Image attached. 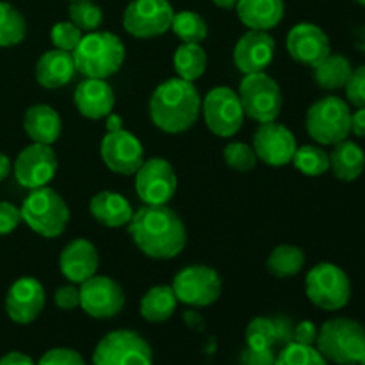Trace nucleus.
<instances>
[{
	"label": "nucleus",
	"instance_id": "nucleus-26",
	"mask_svg": "<svg viewBox=\"0 0 365 365\" xmlns=\"http://www.w3.org/2000/svg\"><path fill=\"white\" fill-rule=\"evenodd\" d=\"M235 13L250 31H271L284 20L285 4L284 0H239Z\"/></svg>",
	"mask_w": 365,
	"mask_h": 365
},
{
	"label": "nucleus",
	"instance_id": "nucleus-21",
	"mask_svg": "<svg viewBox=\"0 0 365 365\" xmlns=\"http://www.w3.org/2000/svg\"><path fill=\"white\" fill-rule=\"evenodd\" d=\"M100 266V255L96 246L84 237L68 242L59 255L61 274L70 284L81 285L95 277Z\"/></svg>",
	"mask_w": 365,
	"mask_h": 365
},
{
	"label": "nucleus",
	"instance_id": "nucleus-23",
	"mask_svg": "<svg viewBox=\"0 0 365 365\" xmlns=\"http://www.w3.org/2000/svg\"><path fill=\"white\" fill-rule=\"evenodd\" d=\"M77 73L71 52L52 48L43 53L34 68V77L41 88L57 89L66 86Z\"/></svg>",
	"mask_w": 365,
	"mask_h": 365
},
{
	"label": "nucleus",
	"instance_id": "nucleus-1",
	"mask_svg": "<svg viewBox=\"0 0 365 365\" xmlns=\"http://www.w3.org/2000/svg\"><path fill=\"white\" fill-rule=\"evenodd\" d=\"M127 228L139 252L150 259H175L187 245L184 221L168 205H143Z\"/></svg>",
	"mask_w": 365,
	"mask_h": 365
},
{
	"label": "nucleus",
	"instance_id": "nucleus-27",
	"mask_svg": "<svg viewBox=\"0 0 365 365\" xmlns=\"http://www.w3.org/2000/svg\"><path fill=\"white\" fill-rule=\"evenodd\" d=\"M330 170L341 182H355L365 170L364 148L355 141H344L334 145L330 153Z\"/></svg>",
	"mask_w": 365,
	"mask_h": 365
},
{
	"label": "nucleus",
	"instance_id": "nucleus-38",
	"mask_svg": "<svg viewBox=\"0 0 365 365\" xmlns=\"http://www.w3.org/2000/svg\"><path fill=\"white\" fill-rule=\"evenodd\" d=\"M223 157L225 163L228 164V168L239 173H248L257 168V153L253 150V146H250L248 143L241 141H232L228 143L223 148Z\"/></svg>",
	"mask_w": 365,
	"mask_h": 365
},
{
	"label": "nucleus",
	"instance_id": "nucleus-28",
	"mask_svg": "<svg viewBox=\"0 0 365 365\" xmlns=\"http://www.w3.org/2000/svg\"><path fill=\"white\" fill-rule=\"evenodd\" d=\"M178 299L171 285H153L145 292L139 303V314L145 321L153 324L164 323L175 314Z\"/></svg>",
	"mask_w": 365,
	"mask_h": 365
},
{
	"label": "nucleus",
	"instance_id": "nucleus-13",
	"mask_svg": "<svg viewBox=\"0 0 365 365\" xmlns=\"http://www.w3.org/2000/svg\"><path fill=\"white\" fill-rule=\"evenodd\" d=\"M134 175L135 192L145 205H168L177 192V173L163 157L145 160Z\"/></svg>",
	"mask_w": 365,
	"mask_h": 365
},
{
	"label": "nucleus",
	"instance_id": "nucleus-49",
	"mask_svg": "<svg viewBox=\"0 0 365 365\" xmlns=\"http://www.w3.org/2000/svg\"><path fill=\"white\" fill-rule=\"evenodd\" d=\"M184 319H185V324H187L191 330L202 331L203 327H205V323H203V317L200 316V314H196L195 310H189V312H185Z\"/></svg>",
	"mask_w": 365,
	"mask_h": 365
},
{
	"label": "nucleus",
	"instance_id": "nucleus-5",
	"mask_svg": "<svg viewBox=\"0 0 365 365\" xmlns=\"http://www.w3.org/2000/svg\"><path fill=\"white\" fill-rule=\"evenodd\" d=\"M316 348L331 364H359L365 351L364 324L349 317L327 321L317 331Z\"/></svg>",
	"mask_w": 365,
	"mask_h": 365
},
{
	"label": "nucleus",
	"instance_id": "nucleus-43",
	"mask_svg": "<svg viewBox=\"0 0 365 365\" xmlns=\"http://www.w3.org/2000/svg\"><path fill=\"white\" fill-rule=\"evenodd\" d=\"M21 223V212L11 202H0V235H7Z\"/></svg>",
	"mask_w": 365,
	"mask_h": 365
},
{
	"label": "nucleus",
	"instance_id": "nucleus-29",
	"mask_svg": "<svg viewBox=\"0 0 365 365\" xmlns=\"http://www.w3.org/2000/svg\"><path fill=\"white\" fill-rule=\"evenodd\" d=\"M312 70L314 81H316L319 88L335 91V89H342L348 84L353 66L348 57H344L342 53L330 52L323 61H319L316 66H312Z\"/></svg>",
	"mask_w": 365,
	"mask_h": 365
},
{
	"label": "nucleus",
	"instance_id": "nucleus-45",
	"mask_svg": "<svg viewBox=\"0 0 365 365\" xmlns=\"http://www.w3.org/2000/svg\"><path fill=\"white\" fill-rule=\"evenodd\" d=\"M317 327L312 321H302V323L294 324V341L298 344L305 346H316L317 341Z\"/></svg>",
	"mask_w": 365,
	"mask_h": 365
},
{
	"label": "nucleus",
	"instance_id": "nucleus-4",
	"mask_svg": "<svg viewBox=\"0 0 365 365\" xmlns=\"http://www.w3.org/2000/svg\"><path fill=\"white\" fill-rule=\"evenodd\" d=\"M21 221L45 239H56L70 223V207L52 187L31 189L20 207Z\"/></svg>",
	"mask_w": 365,
	"mask_h": 365
},
{
	"label": "nucleus",
	"instance_id": "nucleus-2",
	"mask_svg": "<svg viewBox=\"0 0 365 365\" xmlns=\"http://www.w3.org/2000/svg\"><path fill=\"white\" fill-rule=\"evenodd\" d=\"M150 120L166 134H182L198 121L202 113V96L195 82L184 78H168L160 82L150 96Z\"/></svg>",
	"mask_w": 365,
	"mask_h": 365
},
{
	"label": "nucleus",
	"instance_id": "nucleus-35",
	"mask_svg": "<svg viewBox=\"0 0 365 365\" xmlns=\"http://www.w3.org/2000/svg\"><path fill=\"white\" fill-rule=\"evenodd\" d=\"M277 344V324L274 317L259 316L246 327V346L253 349H273Z\"/></svg>",
	"mask_w": 365,
	"mask_h": 365
},
{
	"label": "nucleus",
	"instance_id": "nucleus-6",
	"mask_svg": "<svg viewBox=\"0 0 365 365\" xmlns=\"http://www.w3.org/2000/svg\"><path fill=\"white\" fill-rule=\"evenodd\" d=\"M305 127L319 145H337L351 134V109L339 96H323L307 110Z\"/></svg>",
	"mask_w": 365,
	"mask_h": 365
},
{
	"label": "nucleus",
	"instance_id": "nucleus-30",
	"mask_svg": "<svg viewBox=\"0 0 365 365\" xmlns=\"http://www.w3.org/2000/svg\"><path fill=\"white\" fill-rule=\"evenodd\" d=\"M173 66L178 78L195 82L205 73L207 53L200 43H182L173 56Z\"/></svg>",
	"mask_w": 365,
	"mask_h": 365
},
{
	"label": "nucleus",
	"instance_id": "nucleus-9",
	"mask_svg": "<svg viewBox=\"0 0 365 365\" xmlns=\"http://www.w3.org/2000/svg\"><path fill=\"white\" fill-rule=\"evenodd\" d=\"M93 365H153V353L134 330H114L96 344Z\"/></svg>",
	"mask_w": 365,
	"mask_h": 365
},
{
	"label": "nucleus",
	"instance_id": "nucleus-25",
	"mask_svg": "<svg viewBox=\"0 0 365 365\" xmlns=\"http://www.w3.org/2000/svg\"><path fill=\"white\" fill-rule=\"evenodd\" d=\"M89 214L106 228H121L130 223L134 216L130 202L120 192L100 191L89 202Z\"/></svg>",
	"mask_w": 365,
	"mask_h": 365
},
{
	"label": "nucleus",
	"instance_id": "nucleus-31",
	"mask_svg": "<svg viewBox=\"0 0 365 365\" xmlns=\"http://www.w3.org/2000/svg\"><path fill=\"white\" fill-rule=\"evenodd\" d=\"M303 266H305V253L294 245L277 246L266 260L267 271L277 278L296 277Z\"/></svg>",
	"mask_w": 365,
	"mask_h": 365
},
{
	"label": "nucleus",
	"instance_id": "nucleus-22",
	"mask_svg": "<svg viewBox=\"0 0 365 365\" xmlns=\"http://www.w3.org/2000/svg\"><path fill=\"white\" fill-rule=\"evenodd\" d=\"M73 102L78 113L88 120H102L114 109L116 96L103 78H84L75 88Z\"/></svg>",
	"mask_w": 365,
	"mask_h": 365
},
{
	"label": "nucleus",
	"instance_id": "nucleus-44",
	"mask_svg": "<svg viewBox=\"0 0 365 365\" xmlns=\"http://www.w3.org/2000/svg\"><path fill=\"white\" fill-rule=\"evenodd\" d=\"M277 355L273 349H253L246 346L245 351L241 353L239 365H274Z\"/></svg>",
	"mask_w": 365,
	"mask_h": 365
},
{
	"label": "nucleus",
	"instance_id": "nucleus-8",
	"mask_svg": "<svg viewBox=\"0 0 365 365\" xmlns=\"http://www.w3.org/2000/svg\"><path fill=\"white\" fill-rule=\"evenodd\" d=\"M237 95L245 109V116L257 123L277 121L284 107L280 86L266 71L245 75Z\"/></svg>",
	"mask_w": 365,
	"mask_h": 365
},
{
	"label": "nucleus",
	"instance_id": "nucleus-20",
	"mask_svg": "<svg viewBox=\"0 0 365 365\" xmlns=\"http://www.w3.org/2000/svg\"><path fill=\"white\" fill-rule=\"evenodd\" d=\"M277 43L269 31H248L234 46V64L241 73L266 71L274 57Z\"/></svg>",
	"mask_w": 365,
	"mask_h": 365
},
{
	"label": "nucleus",
	"instance_id": "nucleus-10",
	"mask_svg": "<svg viewBox=\"0 0 365 365\" xmlns=\"http://www.w3.org/2000/svg\"><path fill=\"white\" fill-rule=\"evenodd\" d=\"M202 114L207 128L217 138H234L245 123V109L237 91L227 86L210 89L202 100Z\"/></svg>",
	"mask_w": 365,
	"mask_h": 365
},
{
	"label": "nucleus",
	"instance_id": "nucleus-53",
	"mask_svg": "<svg viewBox=\"0 0 365 365\" xmlns=\"http://www.w3.org/2000/svg\"><path fill=\"white\" fill-rule=\"evenodd\" d=\"M359 365H365V351H364V355L360 356V360H359Z\"/></svg>",
	"mask_w": 365,
	"mask_h": 365
},
{
	"label": "nucleus",
	"instance_id": "nucleus-50",
	"mask_svg": "<svg viewBox=\"0 0 365 365\" xmlns=\"http://www.w3.org/2000/svg\"><path fill=\"white\" fill-rule=\"evenodd\" d=\"M106 128H107V132H116V130H121V128H123V118H121L120 114L110 113L109 116H107Z\"/></svg>",
	"mask_w": 365,
	"mask_h": 365
},
{
	"label": "nucleus",
	"instance_id": "nucleus-51",
	"mask_svg": "<svg viewBox=\"0 0 365 365\" xmlns=\"http://www.w3.org/2000/svg\"><path fill=\"white\" fill-rule=\"evenodd\" d=\"M11 170H13V164H11L9 157H7L6 153L0 152V182L6 180V178L9 177Z\"/></svg>",
	"mask_w": 365,
	"mask_h": 365
},
{
	"label": "nucleus",
	"instance_id": "nucleus-7",
	"mask_svg": "<svg viewBox=\"0 0 365 365\" xmlns=\"http://www.w3.org/2000/svg\"><path fill=\"white\" fill-rule=\"evenodd\" d=\"M305 292L317 309L335 312L344 309L351 299V282L342 267L321 262L307 273Z\"/></svg>",
	"mask_w": 365,
	"mask_h": 365
},
{
	"label": "nucleus",
	"instance_id": "nucleus-11",
	"mask_svg": "<svg viewBox=\"0 0 365 365\" xmlns=\"http://www.w3.org/2000/svg\"><path fill=\"white\" fill-rule=\"evenodd\" d=\"M178 303L187 307H209L220 299L223 291V280L214 267L195 264L178 271L171 284Z\"/></svg>",
	"mask_w": 365,
	"mask_h": 365
},
{
	"label": "nucleus",
	"instance_id": "nucleus-47",
	"mask_svg": "<svg viewBox=\"0 0 365 365\" xmlns=\"http://www.w3.org/2000/svg\"><path fill=\"white\" fill-rule=\"evenodd\" d=\"M0 365H36L29 355L20 351H11L0 359Z\"/></svg>",
	"mask_w": 365,
	"mask_h": 365
},
{
	"label": "nucleus",
	"instance_id": "nucleus-40",
	"mask_svg": "<svg viewBox=\"0 0 365 365\" xmlns=\"http://www.w3.org/2000/svg\"><path fill=\"white\" fill-rule=\"evenodd\" d=\"M348 102L355 107H365V64L353 68L351 77L344 86Z\"/></svg>",
	"mask_w": 365,
	"mask_h": 365
},
{
	"label": "nucleus",
	"instance_id": "nucleus-3",
	"mask_svg": "<svg viewBox=\"0 0 365 365\" xmlns=\"http://www.w3.org/2000/svg\"><path fill=\"white\" fill-rule=\"evenodd\" d=\"M125 45L120 36L107 31H93L82 36L71 52L75 68L86 78H109L118 73L125 61Z\"/></svg>",
	"mask_w": 365,
	"mask_h": 365
},
{
	"label": "nucleus",
	"instance_id": "nucleus-36",
	"mask_svg": "<svg viewBox=\"0 0 365 365\" xmlns=\"http://www.w3.org/2000/svg\"><path fill=\"white\" fill-rule=\"evenodd\" d=\"M68 16L71 24L77 25L82 32L98 31L103 21L102 7L93 0H75L68 7Z\"/></svg>",
	"mask_w": 365,
	"mask_h": 365
},
{
	"label": "nucleus",
	"instance_id": "nucleus-18",
	"mask_svg": "<svg viewBox=\"0 0 365 365\" xmlns=\"http://www.w3.org/2000/svg\"><path fill=\"white\" fill-rule=\"evenodd\" d=\"M45 287L32 277H21L14 282L6 294V314L13 323L31 324L45 309Z\"/></svg>",
	"mask_w": 365,
	"mask_h": 365
},
{
	"label": "nucleus",
	"instance_id": "nucleus-42",
	"mask_svg": "<svg viewBox=\"0 0 365 365\" xmlns=\"http://www.w3.org/2000/svg\"><path fill=\"white\" fill-rule=\"evenodd\" d=\"M56 307L61 310H75L81 307V289L75 284L61 285L53 294Z\"/></svg>",
	"mask_w": 365,
	"mask_h": 365
},
{
	"label": "nucleus",
	"instance_id": "nucleus-46",
	"mask_svg": "<svg viewBox=\"0 0 365 365\" xmlns=\"http://www.w3.org/2000/svg\"><path fill=\"white\" fill-rule=\"evenodd\" d=\"M274 324H277V344L287 346L294 341V323L285 316L274 317Z\"/></svg>",
	"mask_w": 365,
	"mask_h": 365
},
{
	"label": "nucleus",
	"instance_id": "nucleus-33",
	"mask_svg": "<svg viewBox=\"0 0 365 365\" xmlns=\"http://www.w3.org/2000/svg\"><path fill=\"white\" fill-rule=\"evenodd\" d=\"M171 31L182 43H202L209 36V27L202 14L195 11H180L173 14Z\"/></svg>",
	"mask_w": 365,
	"mask_h": 365
},
{
	"label": "nucleus",
	"instance_id": "nucleus-52",
	"mask_svg": "<svg viewBox=\"0 0 365 365\" xmlns=\"http://www.w3.org/2000/svg\"><path fill=\"white\" fill-rule=\"evenodd\" d=\"M237 2H239V0H212L214 6L221 7V9H227V11L235 9V6H237Z\"/></svg>",
	"mask_w": 365,
	"mask_h": 365
},
{
	"label": "nucleus",
	"instance_id": "nucleus-12",
	"mask_svg": "<svg viewBox=\"0 0 365 365\" xmlns=\"http://www.w3.org/2000/svg\"><path fill=\"white\" fill-rule=\"evenodd\" d=\"M173 14L168 0H132L123 11V29L138 39L157 38L170 31Z\"/></svg>",
	"mask_w": 365,
	"mask_h": 365
},
{
	"label": "nucleus",
	"instance_id": "nucleus-24",
	"mask_svg": "<svg viewBox=\"0 0 365 365\" xmlns=\"http://www.w3.org/2000/svg\"><path fill=\"white\" fill-rule=\"evenodd\" d=\"M24 130L32 143L52 146L63 132L59 113L48 103H36L25 110Z\"/></svg>",
	"mask_w": 365,
	"mask_h": 365
},
{
	"label": "nucleus",
	"instance_id": "nucleus-34",
	"mask_svg": "<svg viewBox=\"0 0 365 365\" xmlns=\"http://www.w3.org/2000/svg\"><path fill=\"white\" fill-rule=\"evenodd\" d=\"M292 164L307 177H321L330 170V153L316 145L298 146L292 157Z\"/></svg>",
	"mask_w": 365,
	"mask_h": 365
},
{
	"label": "nucleus",
	"instance_id": "nucleus-32",
	"mask_svg": "<svg viewBox=\"0 0 365 365\" xmlns=\"http://www.w3.org/2000/svg\"><path fill=\"white\" fill-rule=\"evenodd\" d=\"M27 36V21L24 14L9 2L0 0V46H14Z\"/></svg>",
	"mask_w": 365,
	"mask_h": 365
},
{
	"label": "nucleus",
	"instance_id": "nucleus-55",
	"mask_svg": "<svg viewBox=\"0 0 365 365\" xmlns=\"http://www.w3.org/2000/svg\"><path fill=\"white\" fill-rule=\"evenodd\" d=\"M349 365H359V364H349Z\"/></svg>",
	"mask_w": 365,
	"mask_h": 365
},
{
	"label": "nucleus",
	"instance_id": "nucleus-19",
	"mask_svg": "<svg viewBox=\"0 0 365 365\" xmlns=\"http://www.w3.org/2000/svg\"><path fill=\"white\" fill-rule=\"evenodd\" d=\"M287 52L296 63L305 66H316L331 52L328 34L316 24L302 21L294 25L287 34Z\"/></svg>",
	"mask_w": 365,
	"mask_h": 365
},
{
	"label": "nucleus",
	"instance_id": "nucleus-48",
	"mask_svg": "<svg viewBox=\"0 0 365 365\" xmlns=\"http://www.w3.org/2000/svg\"><path fill=\"white\" fill-rule=\"evenodd\" d=\"M351 132L359 138H365V107H359L356 113H351Z\"/></svg>",
	"mask_w": 365,
	"mask_h": 365
},
{
	"label": "nucleus",
	"instance_id": "nucleus-16",
	"mask_svg": "<svg viewBox=\"0 0 365 365\" xmlns=\"http://www.w3.org/2000/svg\"><path fill=\"white\" fill-rule=\"evenodd\" d=\"M298 143L294 134L278 121H267L259 123V128L253 134V150L257 153V159L264 164L273 168L287 166L292 163Z\"/></svg>",
	"mask_w": 365,
	"mask_h": 365
},
{
	"label": "nucleus",
	"instance_id": "nucleus-14",
	"mask_svg": "<svg viewBox=\"0 0 365 365\" xmlns=\"http://www.w3.org/2000/svg\"><path fill=\"white\" fill-rule=\"evenodd\" d=\"M81 289V309L93 319H113L123 310L125 292L116 280L95 274Z\"/></svg>",
	"mask_w": 365,
	"mask_h": 365
},
{
	"label": "nucleus",
	"instance_id": "nucleus-56",
	"mask_svg": "<svg viewBox=\"0 0 365 365\" xmlns=\"http://www.w3.org/2000/svg\"><path fill=\"white\" fill-rule=\"evenodd\" d=\"M70 2H75V0H70Z\"/></svg>",
	"mask_w": 365,
	"mask_h": 365
},
{
	"label": "nucleus",
	"instance_id": "nucleus-15",
	"mask_svg": "<svg viewBox=\"0 0 365 365\" xmlns=\"http://www.w3.org/2000/svg\"><path fill=\"white\" fill-rule=\"evenodd\" d=\"M13 171L14 178L21 187H45L53 180L57 173L56 152L48 145L32 143L18 153L13 164Z\"/></svg>",
	"mask_w": 365,
	"mask_h": 365
},
{
	"label": "nucleus",
	"instance_id": "nucleus-37",
	"mask_svg": "<svg viewBox=\"0 0 365 365\" xmlns=\"http://www.w3.org/2000/svg\"><path fill=\"white\" fill-rule=\"evenodd\" d=\"M274 365H328V360L317 351L316 346L291 342L278 353Z\"/></svg>",
	"mask_w": 365,
	"mask_h": 365
},
{
	"label": "nucleus",
	"instance_id": "nucleus-54",
	"mask_svg": "<svg viewBox=\"0 0 365 365\" xmlns=\"http://www.w3.org/2000/svg\"><path fill=\"white\" fill-rule=\"evenodd\" d=\"M356 4H360V6H364L365 7V0H355Z\"/></svg>",
	"mask_w": 365,
	"mask_h": 365
},
{
	"label": "nucleus",
	"instance_id": "nucleus-41",
	"mask_svg": "<svg viewBox=\"0 0 365 365\" xmlns=\"http://www.w3.org/2000/svg\"><path fill=\"white\" fill-rule=\"evenodd\" d=\"M36 365H86L78 351L71 348L48 349Z\"/></svg>",
	"mask_w": 365,
	"mask_h": 365
},
{
	"label": "nucleus",
	"instance_id": "nucleus-17",
	"mask_svg": "<svg viewBox=\"0 0 365 365\" xmlns=\"http://www.w3.org/2000/svg\"><path fill=\"white\" fill-rule=\"evenodd\" d=\"M100 153L103 164L118 175H134L145 163L143 143L125 128L107 132L100 145Z\"/></svg>",
	"mask_w": 365,
	"mask_h": 365
},
{
	"label": "nucleus",
	"instance_id": "nucleus-39",
	"mask_svg": "<svg viewBox=\"0 0 365 365\" xmlns=\"http://www.w3.org/2000/svg\"><path fill=\"white\" fill-rule=\"evenodd\" d=\"M82 31L70 20L57 21L50 31V41H52L53 48L64 50V52H73L78 46L82 39Z\"/></svg>",
	"mask_w": 365,
	"mask_h": 365
}]
</instances>
